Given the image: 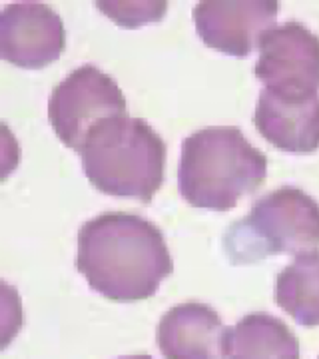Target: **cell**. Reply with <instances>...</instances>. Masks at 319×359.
<instances>
[{
  "label": "cell",
  "instance_id": "obj_1",
  "mask_svg": "<svg viewBox=\"0 0 319 359\" xmlns=\"http://www.w3.org/2000/svg\"><path fill=\"white\" fill-rule=\"evenodd\" d=\"M78 271L112 302L152 297L172 276L174 259L158 226L136 214L104 212L78 231Z\"/></svg>",
  "mask_w": 319,
  "mask_h": 359
},
{
  "label": "cell",
  "instance_id": "obj_2",
  "mask_svg": "<svg viewBox=\"0 0 319 359\" xmlns=\"http://www.w3.org/2000/svg\"><path fill=\"white\" fill-rule=\"evenodd\" d=\"M268 178V158L236 126H208L182 142L178 188L194 208L228 212Z\"/></svg>",
  "mask_w": 319,
  "mask_h": 359
},
{
  "label": "cell",
  "instance_id": "obj_3",
  "mask_svg": "<svg viewBox=\"0 0 319 359\" xmlns=\"http://www.w3.org/2000/svg\"><path fill=\"white\" fill-rule=\"evenodd\" d=\"M166 142L142 118L116 116L90 130L78 154L90 184L148 204L164 184Z\"/></svg>",
  "mask_w": 319,
  "mask_h": 359
},
{
  "label": "cell",
  "instance_id": "obj_4",
  "mask_svg": "<svg viewBox=\"0 0 319 359\" xmlns=\"http://www.w3.org/2000/svg\"><path fill=\"white\" fill-rule=\"evenodd\" d=\"M228 248L264 256H304L319 250V202L295 186H281L262 196L245 219L233 224Z\"/></svg>",
  "mask_w": 319,
  "mask_h": 359
},
{
  "label": "cell",
  "instance_id": "obj_5",
  "mask_svg": "<svg viewBox=\"0 0 319 359\" xmlns=\"http://www.w3.org/2000/svg\"><path fill=\"white\" fill-rule=\"evenodd\" d=\"M126 96L118 82L92 65L72 70L56 84L48 102V118L56 136L76 152L96 124L126 116Z\"/></svg>",
  "mask_w": 319,
  "mask_h": 359
},
{
  "label": "cell",
  "instance_id": "obj_6",
  "mask_svg": "<svg viewBox=\"0 0 319 359\" xmlns=\"http://www.w3.org/2000/svg\"><path fill=\"white\" fill-rule=\"evenodd\" d=\"M255 76L281 94L319 92V36L299 22L273 26L259 40Z\"/></svg>",
  "mask_w": 319,
  "mask_h": 359
},
{
  "label": "cell",
  "instance_id": "obj_7",
  "mask_svg": "<svg viewBox=\"0 0 319 359\" xmlns=\"http://www.w3.org/2000/svg\"><path fill=\"white\" fill-rule=\"evenodd\" d=\"M278 13L276 0H202L194 8V22L205 46L245 58L273 28Z\"/></svg>",
  "mask_w": 319,
  "mask_h": 359
},
{
  "label": "cell",
  "instance_id": "obj_8",
  "mask_svg": "<svg viewBox=\"0 0 319 359\" xmlns=\"http://www.w3.org/2000/svg\"><path fill=\"white\" fill-rule=\"evenodd\" d=\"M66 30L60 14L42 2H14L0 14V54L6 62L40 70L60 58Z\"/></svg>",
  "mask_w": 319,
  "mask_h": 359
},
{
  "label": "cell",
  "instance_id": "obj_9",
  "mask_svg": "<svg viewBox=\"0 0 319 359\" xmlns=\"http://www.w3.org/2000/svg\"><path fill=\"white\" fill-rule=\"evenodd\" d=\"M254 124L266 140L287 154H313L319 150V92L281 94L262 90Z\"/></svg>",
  "mask_w": 319,
  "mask_h": 359
},
{
  "label": "cell",
  "instance_id": "obj_10",
  "mask_svg": "<svg viewBox=\"0 0 319 359\" xmlns=\"http://www.w3.org/2000/svg\"><path fill=\"white\" fill-rule=\"evenodd\" d=\"M156 341L166 359H224L226 327L216 309L186 302L168 311L156 327Z\"/></svg>",
  "mask_w": 319,
  "mask_h": 359
},
{
  "label": "cell",
  "instance_id": "obj_11",
  "mask_svg": "<svg viewBox=\"0 0 319 359\" xmlns=\"http://www.w3.org/2000/svg\"><path fill=\"white\" fill-rule=\"evenodd\" d=\"M226 359H299L294 332L268 313H252L226 330Z\"/></svg>",
  "mask_w": 319,
  "mask_h": 359
},
{
  "label": "cell",
  "instance_id": "obj_12",
  "mask_svg": "<svg viewBox=\"0 0 319 359\" xmlns=\"http://www.w3.org/2000/svg\"><path fill=\"white\" fill-rule=\"evenodd\" d=\"M276 304L297 325H319V252L297 256L276 280Z\"/></svg>",
  "mask_w": 319,
  "mask_h": 359
},
{
  "label": "cell",
  "instance_id": "obj_13",
  "mask_svg": "<svg viewBox=\"0 0 319 359\" xmlns=\"http://www.w3.org/2000/svg\"><path fill=\"white\" fill-rule=\"evenodd\" d=\"M96 8H100L108 18H112L118 26L124 28H138L142 25L158 22L164 18L168 11V2H94Z\"/></svg>",
  "mask_w": 319,
  "mask_h": 359
},
{
  "label": "cell",
  "instance_id": "obj_14",
  "mask_svg": "<svg viewBox=\"0 0 319 359\" xmlns=\"http://www.w3.org/2000/svg\"><path fill=\"white\" fill-rule=\"evenodd\" d=\"M118 359H152V355H126V358H118Z\"/></svg>",
  "mask_w": 319,
  "mask_h": 359
}]
</instances>
